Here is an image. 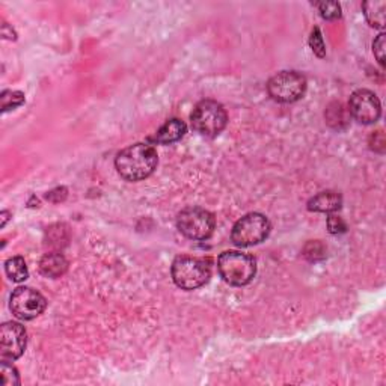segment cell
I'll return each mask as SVG.
<instances>
[{
	"label": "cell",
	"mask_w": 386,
	"mask_h": 386,
	"mask_svg": "<svg viewBox=\"0 0 386 386\" xmlns=\"http://www.w3.org/2000/svg\"><path fill=\"white\" fill-rule=\"evenodd\" d=\"M0 100H2V112H8L22 106L26 98H24V94L20 91H5L2 94V97H0Z\"/></svg>",
	"instance_id": "cell-16"
},
{
	"label": "cell",
	"mask_w": 386,
	"mask_h": 386,
	"mask_svg": "<svg viewBox=\"0 0 386 386\" xmlns=\"http://www.w3.org/2000/svg\"><path fill=\"white\" fill-rule=\"evenodd\" d=\"M218 269L227 284L234 287H243L248 285L255 278L257 262L248 253L227 251L219 257Z\"/></svg>",
	"instance_id": "cell-3"
},
{
	"label": "cell",
	"mask_w": 386,
	"mask_h": 386,
	"mask_svg": "<svg viewBox=\"0 0 386 386\" xmlns=\"http://www.w3.org/2000/svg\"><path fill=\"white\" fill-rule=\"evenodd\" d=\"M343 205V198L340 193L327 191L316 195L311 198L308 202V210L309 211H317V213H332L340 210Z\"/></svg>",
	"instance_id": "cell-12"
},
{
	"label": "cell",
	"mask_w": 386,
	"mask_h": 386,
	"mask_svg": "<svg viewBox=\"0 0 386 386\" xmlns=\"http://www.w3.org/2000/svg\"><path fill=\"white\" fill-rule=\"evenodd\" d=\"M269 96L279 103H295L305 96L306 79L297 71H281L267 82Z\"/></svg>",
	"instance_id": "cell-7"
},
{
	"label": "cell",
	"mask_w": 386,
	"mask_h": 386,
	"mask_svg": "<svg viewBox=\"0 0 386 386\" xmlns=\"http://www.w3.org/2000/svg\"><path fill=\"white\" fill-rule=\"evenodd\" d=\"M216 227L214 216L201 207H187L177 218V228L191 240H207Z\"/></svg>",
	"instance_id": "cell-5"
},
{
	"label": "cell",
	"mask_w": 386,
	"mask_h": 386,
	"mask_svg": "<svg viewBox=\"0 0 386 386\" xmlns=\"http://www.w3.org/2000/svg\"><path fill=\"white\" fill-rule=\"evenodd\" d=\"M309 45H311V49H313V52L318 56V58H325V56H326V49H325L322 32H320L318 27H314L313 34H311Z\"/></svg>",
	"instance_id": "cell-19"
},
{
	"label": "cell",
	"mask_w": 386,
	"mask_h": 386,
	"mask_svg": "<svg viewBox=\"0 0 386 386\" xmlns=\"http://www.w3.org/2000/svg\"><path fill=\"white\" fill-rule=\"evenodd\" d=\"M364 15L373 27H378V29H383L386 23V2H378V0H370V2H365L362 5Z\"/></svg>",
	"instance_id": "cell-14"
},
{
	"label": "cell",
	"mask_w": 386,
	"mask_h": 386,
	"mask_svg": "<svg viewBox=\"0 0 386 386\" xmlns=\"http://www.w3.org/2000/svg\"><path fill=\"white\" fill-rule=\"evenodd\" d=\"M211 276L210 261L198 257H177L172 265V279L177 287L192 291L205 285Z\"/></svg>",
	"instance_id": "cell-2"
},
{
	"label": "cell",
	"mask_w": 386,
	"mask_h": 386,
	"mask_svg": "<svg viewBox=\"0 0 386 386\" xmlns=\"http://www.w3.org/2000/svg\"><path fill=\"white\" fill-rule=\"evenodd\" d=\"M158 163L154 147L148 144H135L122 149L115 158L118 174L127 181H140L151 175Z\"/></svg>",
	"instance_id": "cell-1"
},
{
	"label": "cell",
	"mask_w": 386,
	"mask_h": 386,
	"mask_svg": "<svg viewBox=\"0 0 386 386\" xmlns=\"http://www.w3.org/2000/svg\"><path fill=\"white\" fill-rule=\"evenodd\" d=\"M350 114L361 124H374L380 118V101L374 92L369 89H357L348 101Z\"/></svg>",
	"instance_id": "cell-9"
},
{
	"label": "cell",
	"mask_w": 386,
	"mask_h": 386,
	"mask_svg": "<svg viewBox=\"0 0 386 386\" xmlns=\"http://www.w3.org/2000/svg\"><path fill=\"white\" fill-rule=\"evenodd\" d=\"M27 344V335L20 323L8 322L0 327V357L2 361H15L20 357Z\"/></svg>",
	"instance_id": "cell-10"
},
{
	"label": "cell",
	"mask_w": 386,
	"mask_h": 386,
	"mask_svg": "<svg viewBox=\"0 0 386 386\" xmlns=\"http://www.w3.org/2000/svg\"><path fill=\"white\" fill-rule=\"evenodd\" d=\"M68 269V261L59 252H50L40 261V272L47 278H61Z\"/></svg>",
	"instance_id": "cell-13"
},
{
	"label": "cell",
	"mask_w": 386,
	"mask_h": 386,
	"mask_svg": "<svg viewBox=\"0 0 386 386\" xmlns=\"http://www.w3.org/2000/svg\"><path fill=\"white\" fill-rule=\"evenodd\" d=\"M5 272L8 278L14 282H23L29 276V272H27V266L23 257L9 258L5 262Z\"/></svg>",
	"instance_id": "cell-15"
},
{
	"label": "cell",
	"mask_w": 386,
	"mask_h": 386,
	"mask_svg": "<svg viewBox=\"0 0 386 386\" xmlns=\"http://www.w3.org/2000/svg\"><path fill=\"white\" fill-rule=\"evenodd\" d=\"M191 121L193 130L198 133L207 138H216L227 127L228 115L221 103L214 100H202L195 106Z\"/></svg>",
	"instance_id": "cell-4"
},
{
	"label": "cell",
	"mask_w": 386,
	"mask_h": 386,
	"mask_svg": "<svg viewBox=\"0 0 386 386\" xmlns=\"http://www.w3.org/2000/svg\"><path fill=\"white\" fill-rule=\"evenodd\" d=\"M385 38H386V35L385 34H380L378 38H376L374 44H373V52H374V56H376V59L379 61V64L385 65Z\"/></svg>",
	"instance_id": "cell-21"
},
{
	"label": "cell",
	"mask_w": 386,
	"mask_h": 386,
	"mask_svg": "<svg viewBox=\"0 0 386 386\" xmlns=\"http://www.w3.org/2000/svg\"><path fill=\"white\" fill-rule=\"evenodd\" d=\"M8 211H2V219H3V222H2V227H5V225H6V221H8Z\"/></svg>",
	"instance_id": "cell-22"
},
{
	"label": "cell",
	"mask_w": 386,
	"mask_h": 386,
	"mask_svg": "<svg viewBox=\"0 0 386 386\" xmlns=\"http://www.w3.org/2000/svg\"><path fill=\"white\" fill-rule=\"evenodd\" d=\"M327 228L331 234H343L347 231V223L340 218V216L331 214L327 218Z\"/></svg>",
	"instance_id": "cell-20"
},
{
	"label": "cell",
	"mask_w": 386,
	"mask_h": 386,
	"mask_svg": "<svg viewBox=\"0 0 386 386\" xmlns=\"http://www.w3.org/2000/svg\"><path fill=\"white\" fill-rule=\"evenodd\" d=\"M270 234V222L260 213H249L243 216L234 225L231 240L239 248H249L253 244L265 242Z\"/></svg>",
	"instance_id": "cell-6"
},
{
	"label": "cell",
	"mask_w": 386,
	"mask_h": 386,
	"mask_svg": "<svg viewBox=\"0 0 386 386\" xmlns=\"http://www.w3.org/2000/svg\"><path fill=\"white\" fill-rule=\"evenodd\" d=\"M186 131H187V126L184 124V121L178 119V118L169 119L162 127L158 128L156 136L153 138V142L160 144V145L174 144L186 135Z\"/></svg>",
	"instance_id": "cell-11"
},
{
	"label": "cell",
	"mask_w": 386,
	"mask_h": 386,
	"mask_svg": "<svg viewBox=\"0 0 386 386\" xmlns=\"http://www.w3.org/2000/svg\"><path fill=\"white\" fill-rule=\"evenodd\" d=\"M0 374H2V386H18L20 385V376L15 366L9 365L8 361H2L0 365Z\"/></svg>",
	"instance_id": "cell-17"
},
{
	"label": "cell",
	"mask_w": 386,
	"mask_h": 386,
	"mask_svg": "<svg viewBox=\"0 0 386 386\" xmlns=\"http://www.w3.org/2000/svg\"><path fill=\"white\" fill-rule=\"evenodd\" d=\"M13 314L20 320H34L41 316L47 308L45 297L31 287H18L9 300Z\"/></svg>",
	"instance_id": "cell-8"
},
{
	"label": "cell",
	"mask_w": 386,
	"mask_h": 386,
	"mask_svg": "<svg viewBox=\"0 0 386 386\" xmlns=\"http://www.w3.org/2000/svg\"><path fill=\"white\" fill-rule=\"evenodd\" d=\"M317 8L325 20H336L341 17V6L338 2H322L317 3Z\"/></svg>",
	"instance_id": "cell-18"
}]
</instances>
